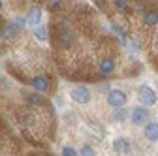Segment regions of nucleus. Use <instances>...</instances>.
<instances>
[{
    "label": "nucleus",
    "mask_w": 158,
    "mask_h": 156,
    "mask_svg": "<svg viewBox=\"0 0 158 156\" xmlns=\"http://www.w3.org/2000/svg\"><path fill=\"white\" fill-rule=\"evenodd\" d=\"M137 100H139V104L141 105H154L156 104V92L149 87V85H143V87H139V90H137Z\"/></svg>",
    "instance_id": "f257e3e1"
},
{
    "label": "nucleus",
    "mask_w": 158,
    "mask_h": 156,
    "mask_svg": "<svg viewBox=\"0 0 158 156\" xmlns=\"http://www.w3.org/2000/svg\"><path fill=\"white\" fill-rule=\"evenodd\" d=\"M126 102H128V96L123 90H109V94H107V104L111 107L121 109V107L126 105Z\"/></svg>",
    "instance_id": "f03ea898"
},
{
    "label": "nucleus",
    "mask_w": 158,
    "mask_h": 156,
    "mask_svg": "<svg viewBox=\"0 0 158 156\" xmlns=\"http://www.w3.org/2000/svg\"><path fill=\"white\" fill-rule=\"evenodd\" d=\"M70 96H72V100L77 102V104H89L90 102V90L83 85H77L70 90Z\"/></svg>",
    "instance_id": "7ed1b4c3"
},
{
    "label": "nucleus",
    "mask_w": 158,
    "mask_h": 156,
    "mask_svg": "<svg viewBox=\"0 0 158 156\" xmlns=\"http://www.w3.org/2000/svg\"><path fill=\"white\" fill-rule=\"evenodd\" d=\"M32 87H34L36 92L45 94V92H49V88H51V81H49L47 75H34V77H32Z\"/></svg>",
    "instance_id": "20e7f679"
},
{
    "label": "nucleus",
    "mask_w": 158,
    "mask_h": 156,
    "mask_svg": "<svg viewBox=\"0 0 158 156\" xmlns=\"http://www.w3.org/2000/svg\"><path fill=\"white\" fill-rule=\"evenodd\" d=\"M73 40H75V38H73V32L70 30V28H62L60 32H58V36H56V42H58V45H60V47H72L73 45Z\"/></svg>",
    "instance_id": "39448f33"
},
{
    "label": "nucleus",
    "mask_w": 158,
    "mask_h": 156,
    "mask_svg": "<svg viewBox=\"0 0 158 156\" xmlns=\"http://www.w3.org/2000/svg\"><path fill=\"white\" fill-rule=\"evenodd\" d=\"M130 119H132L134 124H147V121H149V111L145 107H135L130 113Z\"/></svg>",
    "instance_id": "423d86ee"
},
{
    "label": "nucleus",
    "mask_w": 158,
    "mask_h": 156,
    "mask_svg": "<svg viewBox=\"0 0 158 156\" xmlns=\"http://www.w3.org/2000/svg\"><path fill=\"white\" fill-rule=\"evenodd\" d=\"M40 21H42V8H40V6H32L28 10V13H27V23L30 27H38Z\"/></svg>",
    "instance_id": "0eeeda50"
},
{
    "label": "nucleus",
    "mask_w": 158,
    "mask_h": 156,
    "mask_svg": "<svg viewBox=\"0 0 158 156\" xmlns=\"http://www.w3.org/2000/svg\"><path fill=\"white\" fill-rule=\"evenodd\" d=\"M17 32H19V27H17L13 21L4 23L2 27H0V38H4V40H10V38L17 36Z\"/></svg>",
    "instance_id": "6e6552de"
},
{
    "label": "nucleus",
    "mask_w": 158,
    "mask_h": 156,
    "mask_svg": "<svg viewBox=\"0 0 158 156\" xmlns=\"http://www.w3.org/2000/svg\"><path fill=\"white\" fill-rule=\"evenodd\" d=\"M115 72V60L111 56H106L100 60V73L102 75H111Z\"/></svg>",
    "instance_id": "1a4fd4ad"
},
{
    "label": "nucleus",
    "mask_w": 158,
    "mask_h": 156,
    "mask_svg": "<svg viewBox=\"0 0 158 156\" xmlns=\"http://www.w3.org/2000/svg\"><path fill=\"white\" fill-rule=\"evenodd\" d=\"M113 149H115L117 152H121V154H128V152L132 150V145H130V141H128V139L118 138V139H115V141H113Z\"/></svg>",
    "instance_id": "9d476101"
},
{
    "label": "nucleus",
    "mask_w": 158,
    "mask_h": 156,
    "mask_svg": "<svg viewBox=\"0 0 158 156\" xmlns=\"http://www.w3.org/2000/svg\"><path fill=\"white\" fill-rule=\"evenodd\" d=\"M145 138L149 141H158V122H149L145 124Z\"/></svg>",
    "instance_id": "9b49d317"
},
{
    "label": "nucleus",
    "mask_w": 158,
    "mask_h": 156,
    "mask_svg": "<svg viewBox=\"0 0 158 156\" xmlns=\"http://www.w3.org/2000/svg\"><path fill=\"white\" fill-rule=\"evenodd\" d=\"M143 25L145 27H156L158 25V11H152V10L145 11L143 13Z\"/></svg>",
    "instance_id": "f8f14e48"
},
{
    "label": "nucleus",
    "mask_w": 158,
    "mask_h": 156,
    "mask_svg": "<svg viewBox=\"0 0 158 156\" xmlns=\"http://www.w3.org/2000/svg\"><path fill=\"white\" fill-rule=\"evenodd\" d=\"M27 102H28V105H32V107H42V105H44V98L40 96V92L28 94V96H27Z\"/></svg>",
    "instance_id": "ddd939ff"
},
{
    "label": "nucleus",
    "mask_w": 158,
    "mask_h": 156,
    "mask_svg": "<svg viewBox=\"0 0 158 156\" xmlns=\"http://www.w3.org/2000/svg\"><path fill=\"white\" fill-rule=\"evenodd\" d=\"M62 6H64V0H47V10L53 11V13L62 10Z\"/></svg>",
    "instance_id": "4468645a"
},
{
    "label": "nucleus",
    "mask_w": 158,
    "mask_h": 156,
    "mask_svg": "<svg viewBox=\"0 0 158 156\" xmlns=\"http://www.w3.org/2000/svg\"><path fill=\"white\" fill-rule=\"evenodd\" d=\"M34 36H36V40H40V42H45V40H47V28L38 25V27L34 28Z\"/></svg>",
    "instance_id": "2eb2a0df"
},
{
    "label": "nucleus",
    "mask_w": 158,
    "mask_h": 156,
    "mask_svg": "<svg viewBox=\"0 0 158 156\" xmlns=\"http://www.w3.org/2000/svg\"><path fill=\"white\" fill-rule=\"evenodd\" d=\"M113 4H115L117 10L124 11V10H128V6H130V0H113Z\"/></svg>",
    "instance_id": "dca6fc26"
},
{
    "label": "nucleus",
    "mask_w": 158,
    "mask_h": 156,
    "mask_svg": "<svg viewBox=\"0 0 158 156\" xmlns=\"http://www.w3.org/2000/svg\"><path fill=\"white\" fill-rule=\"evenodd\" d=\"M79 154H81V156H96V152H94V149H92L90 145H83Z\"/></svg>",
    "instance_id": "f3484780"
},
{
    "label": "nucleus",
    "mask_w": 158,
    "mask_h": 156,
    "mask_svg": "<svg viewBox=\"0 0 158 156\" xmlns=\"http://www.w3.org/2000/svg\"><path fill=\"white\" fill-rule=\"evenodd\" d=\"M62 156H77V150H73L72 147H62Z\"/></svg>",
    "instance_id": "a211bd4d"
},
{
    "label": "nucleus",
    "mask_w": 158,
    "mask_h": 156,
    "mask_svg": "<svg viewBox=\"0 0 158 156\" xmlns=\"http://www.w3.org/2000/svg\"><path fill=\"white\" fill-rule=\"evenodd\" d=\"M124 117H126V113H124V111H123V107H121V111H117V115H115V119H117V121H123Z\"/></svg>",
    "instance_id": "6ab92c4d"
},
{
    "label": "nucleus",
    "mask_w": 158,
    "mask_h": 156,
    "mask_svg": "<svg viewBox=\"0 0 158 156\" xmlns=\"http://www.w3.org/2000/svg\"><path fill=\"white\" fill-rule=\"evenodd\" d=\"M0 11H2V0H0Z\"/></svg>",
    "instance_id": "aec40b11"
}]
</instances>
